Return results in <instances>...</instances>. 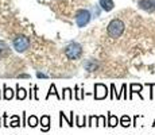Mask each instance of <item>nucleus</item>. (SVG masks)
<instances>
[{
	"mask_svg": "<svg viewBox=\"0 0 155 135\" xmlns=\"http://www.w3.org/2000/svg\"><path fill=\"white\" fill-rule=\"evenodd\" d=\"M124 29H126V26H124L123 20L112 19L111 22L108 23V27H107V34L111 38H115L116 39V38L121 37V34L124 32Z\"/></svg>",
	"mask_w": 155,
	"mask_h": 135,
	"instance_id": "f257e3e1",
	"label": "nucleus"
},
{
	"mask_svg": "<svg viewBox=\"0 0 155 135\" xmlns=\"http://www.w3.org/2000/svg\"><path fill=\"white\" fill-rule=\"evenodd\" d=\"M65 54H66V57L71 61H74V59H78L80 57L82 56V46L81 43H78V42L76 41H71L69 43L66 45V47H65Z\"/></svg>",
	"mask_w": 155,
	"mask_h": 135,
	"instance_id": "f03ea898",
	"label": "nucleus"
},
{
	"mask_svg": "<svg viewBox=\"0 0 155 135\" xmlns=\"http://www.w3.org/2000/svg\"><path fill=\"white\" fill-rule=\"evenodd\" d=\"M93 18V15L89 10H85V8H81V10H78L76 12V16H74V19H76V25L78 29H84L85 26L89 25V22H91V19Z\"/></svg>",
	"mask_w": 155,
	"mask_h": 135,
	"instance_id": "7ed1b4c3",
	"label": "nucleus"
},
{
	"mask_svg": "<svg viewBox=\"0 0 155 135\" xmlns=\"http://www.w3.org/2000/svg\"><path fill=\"white\" fill-rule=\"evenodd\" d=\"M12 47L16 53H25L30 47V39L26 35H16L12 41Z\"/></svg>",
	"mask_w": 155,
	"mask_h": 135,
	"instance_id": "20e7f679",
	"label": "nucleus"
},
{
	"mask_svg": "<svg viewBox=\"0 0 155 135\" xmlns=\"http://www.w3.org/2000/svg\"><path fill=\"white\" fill-rule=\"evenodd\" d=\"M108 96V88H107L104 84H94V93H93V97L94 100H103Z\"/></svg>",
	"mask_w": 155,
	"mask_h": 135,
	"instance_id": "39448f33",
	"label": "nucleus"
},
{
	"mask_svg": "<svg viewBox=\"0 0 155 135\" xmlns=\"http://www.w3.org/2000/svg\"><path fill=\"white\" fill-rule=\"evenodd\" d=\"M138 7L146 12H154L155 11V0H139Z\"/></svg>",
	"mask_w": 155,
	"mask_h": 135,
	"instance_id": "423d86ee",
	"label": "nucleus"
},
{
	"mask_svg": "<svg viewBox=\"0 0 155 135\" xmlns=\"http://www.w3.org/2000/svg\"><path fill=\"white\" fill-rule=\"evenodd\" d=\"M84 69L86 72H89V73H92V72H94V70L99 69V62H97L96 59H93V58L86 59V61L84 62Z\"/></svg>",
	"mask_w": 155,
	"mask_h": 135,
	"instance_id": "0eeeda50",
	"label": "nucleus"
},
{
	"mask_svg": "<svg viewBox=\"0 0 155 135\" xmlns=\"http://www.w3.org/2000/svg\"><path fill=\"white\" fill-rule=\"evenodd\" d=\"M99 5L101 10L105 11V12H109V11H112L115 8L113 0H99Z\"/></svg>",
	"mask_w": 155,
	"mask_h": 135,
	"instance_id": "6e6552de",
	"label": "nucleus"
},
{
	"mask_svg": "<svg viewBox=\"0 0 155 135\" xmlns=\"http://www.w3.org/2000/svg\"><path fill=\"white\" fill-rule=\"evenodd\" d=\"M142 89H143V86L140 85V84L132 83V84L130 85V99H132V95H134V93H138L139 96H140V99H143V96H142Z\"/></svg>",
	"mask_w": 155,
	"mask_h": 135,
	"instance_id": "1a4fd4ad",
	"label": "nucleus"
},
{
	"mask_svg": "<svg viewBox=\"0 0 155 135\" xmlns=\"http://www.w3.org/2000/svg\"><path fill=\"white\" fill-rule=\"evenodd\" d=\"M41 130L43 133H47L50 130V116L49 115H43L41 118Z\"/></svg>",
	"mask_w": 155,
	"mask_h": 135,
	"instance_id": "9d476101",
	"label": "nucleus"
},
{
	"mask_svg": "<svg viewBox=\"0 0 155 135\" xmlns=\"http://www.w3.org/2000/svg\"><path fill=\"white\" fill-rule=\"evenodd\" d=\"M28 96V92L26 91L23 86H19V84L16 85V99L18 100H25Z\"/></svg>",
	"mask_w": 155,
	"mask_h": 135,
	"instance_id": "9b49d317",
	"label": "nucleus"
},
{
	"mask_svg": "<svg viewBox=\"0 0 155 135\" xmlns=\"http://www.w3.org/2000/svg\"><path fill=\"white\" fill-rule=\"evenodd\" d=\"M12 97H14V91L4 84V85H3V99H4V100H11Z\"/></svg>",
	"mask_w": 155,
	"mask_h": 135,
	"instance_id": "f8f14e48",
	"label": "nucleus"
},
{
	"mask_svg": "<svg viewBox=\"0 0 155 135\" xmlns=\"http://www.w3.org/2000/svg\"><path fill=\"white\" fill-rule=\"evenodd\" d=\"M51 95H54L57 99H58V100H62V96L58 93V92H57V88H55V84H51V85H50V88H49V92H47V95H46V100L47 99L50 97V96Z\"/></svg>",
	"mask_w": 155,
	"mask_h": 135,
	"instance_id": "ddd939ff",
	"label": "nucleus"
},
{
	"mask_svg": "<svg viewBox=\"0 0 155 135\" xmlns=\"http://www.w3.org/2000/svg\"><path fill=\"white\" fill-rule=\"evenodd\" d=\"M117 124H119V118L115 116L113 113L108 112V122H107V126H109V127H116Z\"/></svg>",
	"mask_w": 155,
	"mask_h": 135,
	"instance_id": "4468645a",
	"label": "nucleus"
},
{
	"mask_svg": "<svg viewBox=\"0 0 155 135\" xmlns=\"http://www.w3.org/2000/svg\"><path fill=\"white\" fill-rule=\"evenodd\" d=\"M73 111H71V112H70V118L69 119H68L66 118V115H65V113H64V111H61V112H59V119H61V120H66V123H68V124H69L70 126V127H73Z\"/></svg>",
	"mask_w": 155,
	"mask_h": 135,
	"instance_id": "2eb2a0df",
	"label": "nucleus"
},
{
	"mask_svg": "<svg viewBox=\"0 0 155 135\" xmlns=\"http://www.w3.org/2000/svg\"><path fill=\"white\" fill-rule=\"evenodd\" d=\"M38 124H39V119L35 115H30V118H27V126L34 128V127H37Z\"/></svg>",
	"mask_w": 155,
	"mask_h": 135,
	"instance_id": "dca6fc26",
	"label": "nucleus"
},
{
	"mask_svg": "<svg viewBox=\"0 0 155 135\" xmlns=\"http://www.w3.org/2000/svg\"><path fill=\"white\" fill-rule=\"evenodd\" d=\"M10 54V47L7 46V43L3 41H0V57H4Z\"/></svg>",
	"mask_w": 155,
	"mask_h": 135,
	"instance_id": "f3484780",
	"label": "nucleus"
},
{
	"mask_svg": "<svg viewBox=\"0 0 155 135\" xmlns=\"http://www.w3.org/2000/svg\"><path fill=\"white\" fill-rule=\"evenodd\" d=\"M74 97L77 99V100H81V99H84V96H85V93H84V89H80L78 88V85H76L74 86Z\"/></svg>",
	"mask_w": 155,
	"mask_h": 135,
	"instance_id": "a211bd4d",
	"label": "nucleus"
},
{
	"mask_svg": "<svg viewBox=\"0 0 155 135\" xmlns=\"http://www.w3.org/2000/svg\"><path fill=\"white\" fill-rule=\"evenodd\" d=\"M73 100V92H71L70 88H64V93H62V100Z\"/></svg>",
	"mask_w": 155,
	"mask_h": 135,
	"instance_id": "6ab92c4d",
	"label": "nucleus"
},
{
	"mask_svg": "<svg viewBox=\"0 0 155 135\" xmlns=\"http://www.w3.org/2000/svg\"><path fill=\"white\" fill-rule=\"evenodd\" d=\"M120 126H123V127H130L131 126V118L128 115H123L120 118Z\"/></svg>",
	"mask_w": 155,
	"mask_h": 135,
	"instance_id": "aec40b11",
	"label": "nucleus"
},
{
	"mask_svg": "<svg viewBox=\"0 0 155 135\" xmlns=\"http://www.w3.org/2000/svg\"><path fill=\"white\" fill-rule=\"evenodd\" d=\"M86 120V116L84 115V118H81V116H76V126L77 127H84V126H88L85 123Z\"/></svg>",
	"mask_w": 155,
	"mask_h": 135,
	"instance_id": "412c9836",
	"label": "nucleus"
},
{
	"mask_svg": "<svg viewBox=\"0 0 155 135\" xmlns=\"http://www.w3.org/2000/svg\"><path fill=\"white\" fill-rule=\"evenodd\" d=\"M11 119H12V122L10 123V127H19V126H22L20 124V119L18 115H14Z\"/></svg>",
	"mask_w": 155,
	"mask_h": 135,
	"instance_id": "4be33fe9",
	"label": "nucleus"
},
{
	"mask_svg": "<svg viewBox=\"0 0 155 135\" xmlns=\"http://www.w3.org/2000/svg\"><path fill=\"white\" fill-rule=\"evenodd\" d=\"M97 118H99V116H96V115L89 116V122H88L89 127H92V126H97Z\"/></svg>",
	"mask_w": 155,
	"mask_h": 135,
	"instance_id": "5701e85b",
	"label": "nucleus"
},
{
	"mask_svg": "<svg viewBox=\"0 0 155 135\" xmlns=\"http://www.w3.org/2000/svg\"><path fill=\"white\" fill-rule=\"evenodd\" d=\"M97 126H107L105 124V116L104 115H100L97 118Z\"/></svg>",
	"mask_w": 155,
	"mask_h": 135,
	"instance_id": "b1692460",
	"label": "nucleus"
},
{
	"mask_svg": "<svg viewBox=\"0 0 155 135\" xmlns=\"http://www.w3.org/2000/svg\"><path fill=\"white\" fill-rule=\"evenodd\" d=\"M37 77L38 79H47V74H45V73H42V72H37Z\"/></svg>",
	"mask_w": 155,
	"mask_h": 135,
	"instance_id": "393cba45",
	"label": "nucleus"
},
{
	"mask_svg": "<svg viewBox=\"0 0 155 135\" xmlns=\"http://www.w3.org/2000/svg\"><path fill=\"white\" fill-rule=\"evenodd\" d=\"M3 119H4V122H3V126H5V127H8V122H7V112H4V115H3Z\"/></svg>",
	"mask_w": 155,
	"mask_h": 135,
	"instance_id": "a878e982",
	"label": "nucleus"
},
{
	"mask_svg": "<svg viewBox=\"0 0 155 135\" xmlns=\"http://www.w3.org/2000/svg\"><path fill=\"white\" fill-rule=\"evenodd\" d=\"M100 16V10L99 8H94V11H93V18H99Z\"/></svg>",
	"mask_w": 155,
	"mask_h": 135,
	"instance_id": "bb28decb",
	"label": "nucleus"
},
{
	"mask_svg": "<svg viewBox=\"0 0 155 135\" xmlns=\"http://www.w3.org/2000/svg\"><path fill=\"white\" fill-rule=\"evenodd\" d=\"M34 92H35L34 99H35V100H38V99H39V97H38V86H35V85H34Z\"/></svg>",
	"mask_w": 155,
	"mask_h": 135,
	"instance_id": "cd10ccee",
	"label": "nucleus"
},
{
	"mask_svg": "<svg viewBox=\"0 0 155 135\" xmlns=\"http://www.w3.org/2000/svg\"><path fill=\"white\" fill-rule=\"evenodd\" d=\"M111 99H113V92H115V84H112V85H111Z\"/></svg>",
	"mask_w": 155,
	"mask_h": 135,
	"instance_id": "c85d7f7f",
	"label": "nucleus"
},
{
	"mask_svg": "<svg viewBox=\"0 0 155 135\" xmlns=\"http://www.w3.org/2000/svg\"><path fill=\"white\" fill-rule=\"evenodd\" d=\"M148 85H150V88L153 89V86L155 85V84H148ZM153 97H154V96H153V91H151V93H150V99H153Z\"/></svg>",
	"mask_w": 155,
	"mask_h": 135,
	"instance_id": "c756f323",
	"label": "nucleus"
},
{
	"mask_svg": "<svg viewBox=\"0 0 155 135\" xmlns=\"http://www.w3.org/2000/svg\"><path fill=\"white\" fill-rule=\"evenodd\" d=\"M19 77H22V79H28V77H30V76H28V74H20V76H19Z\"/></svg>",
	"mask_w": 155,
	"mask_h": 135,
	"instance_id": "7c9ffc66",
	"label": "nucleus"
},
{
	"mask_svg": "<svg viewBox=\"0 0 155 135\" xmlns=\"http://www.w3.org/2000/svg\"><path fill=\"white\" fill-rule=\"evenodd\" d=\"M28 96H30V100H31V99H32V91H31V89H30V92H28Z\"/></svg>",
	"mask_w": 155,
	"mask_h": 135,
	"instance_id": "2f4dec72",
	"label": "nucleus"
},
{
	"mask_svg": "<svg viewBox=\"0 0 155 135\" xmlns=\"http://www.w3.org/2000/svg\"><path fill=\"white\" fill-rule=\"evenodd\" d=\"M153 126H155V120H154V124H153Z\"/></svg>",
	"mask_w": 155,
	"mask_h": 135,
	"instance_id": "473e14b6",
	"label": "nucleus"
},
{
	"mask_svg": "<svg viewBox=\"0 0 155 135\" xmlns=\"http://www.w3.org/2000/svg\"><path fill=\"white\" fill-rule=\"evenodd\" d=\"M0 126H2V122H0Z\"/></svg>",
	"mask_w": 155,
	"mask_h": 135,
	"instance_id": "72a5a7b5",
	"label": "nucleus"
},
{
	"mask_svg": "<svg viewBox=\"0 0 155 135\" xmlns=\"http://www.w3.org/2000/svg\"><path fill=\"white\" fill-rule=\"evenodd\" d=\"M0 97H2V96H0Z\"/></svg>",
	"mask_w": 155,
	"mask_h": 135,
	"instance_id": "f704fd0d",
	"label": "nucleus"
}]
</instances>
